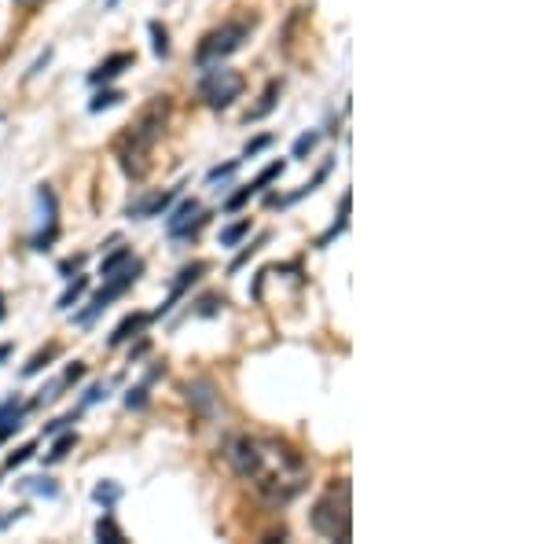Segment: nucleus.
I'll list each match as a JSON object with an SVG mask.
<instances>
[{"label": "nucleus", "mask_w": 551, "mask_h": 544, "mask_svg": "<svg viewBox=\"0 0 551 544\" xmlns=\"http://www.w3.org/2000/svg\"><path fill=\"white\" fill-rule=\"evenodd\" d=\"M56 354H59V346H48L45 354H37V357H33V361H30V364L22 368V375H37V372H41V368H45V364H48V361H52Z\"/></svg>", "instance_id": "25"}, {"label": "nucleus", "mask_w": 551, "mask_h": 544, "mask_svg": "<svg viewBox=\"0 0 551 544\" xmlns=\"http://www.w3.org/2000/svg\"><path fill=\"white\" fill-rule=\"evenodd\" d=\"M224 456L235 468V475H243L268 504H276V508H280V504H291L309 486L305 456L284 438L240 434V438H228Z\"/></svg>", "instance_id": "1"}, {"label": "nucleus", "mask_w": 551, "mask_h": 544, "mask_svg": "<svg viewBox=\"0 0 551 544\" xmlns=\"http://www.w3.org/2000/svg\"><path fill=\"white\" fill-rule=\"evenodd\" d=\"M48 59H52V48H45V56H37V63L30 66V74H26V77H33V74H41V70L48 66Z\"/></svg>", "instance_id": "37"}, {"label": "nucleus", "mask_w": 551, "mask_h": 544, "mask_svg": "<svg viewBox=\"0 0 551 544\" xmlns=\"http://www.w3.org/2000/svg\"><path fill=\"white\" fill-rule=\"evenodd\" d=\"M243 236H250V217L235 221V224H228V228H221V247H235Z\"/></svg>", "instance_id": "21"}, {"label": "nucleus", "mask_w": 551, "mask_h": 544, "mask_svg": "<svg viewBox=\"0 0 551 544\" xmlns=\"http://www.w3.org/2000/svg\"><path fill=\"white\" fill-rule=\"evenodd\" d=\"M235 170H240V159H232V162H224V166H214V170L206 173V180H210V184H217L221 177H232Z\"/></svg>", "instance_id": "32"}, {"label": "nucleus", "mask_w": 551, "mask_h": 544, "mask_svg": "<svg viewBox=\"0 0 551 544\" xmlns=\"http://www.w3.org/2000/svg\"><path fill=\"white\" fill-rule=\"evenodd\" d=\"M82 375H85V364H82V361H74V364H70V368L63 372V379H59V382L66 386V382H77V379H82Z\"/></svg>", "instance_id": "36"}, {"label": "nucleus", "mask_w": 551, "mask_h": 544, "mask_svg": "<svg viewBox=\"0 0 551 544\" xmlns=\"http://www.w3.org/2000/svg\"><path fill=\"white\" fill-rule=\"evenodd\" d=\"M317 144H320V133H317V129H312V133H302V136L294 140V151H291V154H294V159H305V154L317 147Z\"/></svg>", "instance_id": "24"}, {"label": "nucleus", "mask_w": 551, "mask_h": 544, "mask_svg": "<svg viewBox=\"0 0 551 544\" xmlns=\"http://www.w3.org/2000/svg\"><path fill=\"white\" fill-rule=\"evenodd\" d=\"M92 500L100 504V508H103V512H110V508H114V504H118V500H122V486H118V482H100V486L92 489Z\"/></svg>", "instance_id": "17"}, {"label": "nucleus", "mask_w": 551, "mask_h": 544, "mask_svg": "<svg viewBox=\"0 0 551 544\" xmlns=\"http://www.w3.org/2000/svg\"><path fill=\"white\" fill-rule=\"evenodd\" d=\"M188 401L199 408V412H217V405H221V398H217V386L210 382V379H195L191 386H188Z\"/></svg>", "instance_id": "11"}, {"label": "nucleus", "mask_w": 551, "mask_h": 544, "mask_svg": "<svg viewBox=\"0 0 551 544\" xmlns=\"http://www.w3.org/2000/svg\"><path fill=\"white\" fill-rule=\"evenodd\" d=\"M37 203H41V210H45V228L30 240V247H33V250H48V247L56 243V236H59V217H56V214H59V199H56L52 184H41V188H37Z\"/></svg>", "instance_id": "8"}, {"label": "nucleus", "mask_w": 551, "mask_h": 544, "mask_svg": "<svg viewBox=\"0 0 551 544\" xmlns=\"http://www.w3.org/2000/svg\"><path fill=\"white\" fill-rule=\"evenodd\" d=\"M22 4H33V0H22Z\"/></svg>", "instance_id": "41"}, {"label": "nucleus", "mask_w": 551, "mask_h": 544, "mask_svg": "<svg viewBox=\"0 0 551 544\" xmlns=\"http://www.w3.org/2000/svg\"><path fill=\"white\" fill-rule=\"evenodd\" d=\"M345 224H349V217H345V214H338V221H335V224L324 232V236L317 240V247H320V250H324V247H331V240H338V236H342V232H345Z\"/></svg>", "instance_id": "26"}, {"label": "nucleus", "mask_w": 551, "mask_h": 544, "mask_svg": "<svg viewBox=\"0 0 551 544\" xmlns=\"http://www.w3.org/2000/svg\"><path fill=\"white\" fill-rule=\"evenodd\" d=\"M140 272H144V261L140 258H129L122 268H114L110 276H103V287L92 294V302H89V309H82V313H74V320L77 324H92L103 309L114 302V298H122L136 280H140Z\"/></svg>", "instance_id": "5"}, {"label": "nucleus", "mask_w": 551, "mask_h": 544, "mask_svg": "<svg viewBox=\"0 0 551 544\" xmlns=\"http://www.w3.org/2000/svg\"><path fill=\"white\" fill-rule=\"evenodd\" d=\"M203 70H206V74H203V82H199V96H203L206 107L224 110V107H232L235 100L243 96L247 77H243L240 70H228V66H221V63L203 66Z\"/></svg>", "instance_id": "6"}, {"label": "nucleus", "mask_w": 551, "mask_h": 544, "mask_svg": "<svg viewBox=\"0 0 551 544\" xmlns=\"http://www.w3.org/2000/svg\"><path fill=\"white\" fill-rule=\"evenodd\" d=\"M30 489L41 493V496H59V486H56L52 478H45V475H41V478H30Z\"/></svg>", "instance_id": "29"}, {"label": "nucleus", "mask_w": 551, "mask_h": 544, "mask_svg": "<svg viewBox=\"0 0 551 544\" xmlns=\"http://www.w3.org/2000/svg\"><path fill=\"white\" fill-rule=\"evenodd\" d=\"M96 537H100V540H107V544H122V540H126L122 526L114 522V515H110V512H103V519L96 522Z\"/></svg>", "instance_id": "18"}, {"label": "nucleus", "mask_w": 551, "mask_h": 544, "mask_svg": "<svg viewBox=\"0 0 551 544\" xmlns=\"http://www.w3.org/2000/svg\"><path fill=\"white\" fill-rule=\"evenodd\" d=\"M151 320V313H129L122 324H118L114 331H110V338H107V346H122V342H129L133 335H140V328Z\"/></svg>", "instance_id": "13"}, {"label": "nucleus", "mask_w": 551, "mask_h": 544, "mask_svg": "<svg viewBox=\"0 0 551 544\" xmlns=\"http://www.w3.org/2000/svg\"><path fill=\"white\" fill-rule=\"evenodd\" d=\"M4 357H12V342H4V346H0V361H4Z\"/></svg>", "instance_id": "39"}, {"label": "nucleus", "mask_w": 551, "mask_h": 544, "mask_svg": "<svg viewBox=\"0 0 551 544\" xmlns=\"http://www.w3.org/2000/svg\"><path fill=\"white\" fill-rule=\"evenodd\" d=\"M4 313H8V309H4V291H0V320H4Z\"/></svg>", "instance_id": "40"}, {"label": "nucleus", "mask_w": 551, "mask_h": 544, "mask_svg": "<svg viewBox=\"0 0 551 544\" xmlns=\"http://www.w3.org/2000/svg\"><path fill=\"white\" fill-rule=\"evenodd\" d=\"M133 66H136V52H114V56H107V59L89 74V82H92V85H107V82L122 77V74L133 70Z\"/></svg>", "instance_id": "10"}, {"label": "nucleus", "mask_w": 551, "mask_h": 544, "mask_svg": "<svg viewBox=\"0 0 551 544\" xmlns=\"http://www.w3.org/2000/svg\"><path fill=\"white\" fill-rule=\"evenodd\" d=\"M147 30H151V52L159 56V59H170V52H173V48H170V30H166L159 19H151Z\"/></svg>", "instance_id": "15"}, {"label": "nucleus", "mask_w": 551, "mask_h": 544, "mask_svg": "<svg viewBox=\"0 0 551 544\" xmlns=\"http://www.w3.org/2000/svg\"><path fill=\"white\" fill-rule=\"evenodd\" d=\"M33 452H37V442H30V445H22V449H15V452L8 456V463H4V468H8V471H15V468H22V463H26V460H30Z\"/></svg>", "instance_id": "28"}, {"label": "nucleus", "mask_w": 551, "mask_h": 544, "mask_svg": "<svg viewBox=\"0 0 551 544\" xmlns=\"http://www.w3.org/2000/svg\"><path fill=\"white\" fill-rule=\"evenodd\" d=\"M284 170H287V162H284V159H276V162H268V166H265V170H261V173H258V177H254L247 188H250L254 196H258V191H265L272 180H280V177H284Z\"/></svg>", "instance_id": "16"}, {"label": "nucleus", "mask_w": 551, "mask_h": 544, "mask_svg": "<svg viewBox=\"0 0 551 544\" xmlns=\"http://www.w3.org/2000/svg\"><path fill=\"white\" fill-rule=\"evenodd\" d=\"M74 445H77V434H74V431L59 434V438H56V445L45 452V463H59V460H66V452H70Z\"/></svg>", "instance_id": "20"}, {"label": "nucleus", "mask_w": 551, "mask_h": 544, "mask_svg": "<svg viewBox=\"0 0 551 544\" xmlns=\"http://www.w3.org/2000/svg\"><path fill=\"white\" fill-rule=\"evenodd\" d=\"M110 4H118V0H110Z\"/></svg>", "instance_id": "42"}, {"label": "nucleus", "mask_w": 551, "mask_h": 544, "mask_svg": "<svg viewBox=\"0 0 551 544\" xmlns=\"http://www.w3.org/2000/svg\"><path fill=\"white\" fill-rule=\"evenodd\" d=\"M126 408H147V386H136V390H129L126 394Z\"/></svg>", "instance_id": "33"}, {"label": "nucleus", "mask_w": 551, "mask_h": 544, "mask_svg": "<svg viewBox=\"0 0 551 544\" xmlns=\"http://www.w3.org/2000/svg\"><path fill=\"white\" fill-rule=\"evenodd\" d=\"M309 522L320 537L328 540H349L353 533V515H349V482H331L328 493L312 504L309 512Z\"/></svg>", "instance_id": "3"}, {"label": "nucleus", "mask_w": 551, "mask_h": 544, "mask_svg": "<svg viewBox=\"0 0 551 544\" xmlns=\"http://www.w3.org/2000/svg\"><path fill=\"white\" fill-rule=\"evenodd\" d=\"M265 243H268V236H265V232H261V236H258V240H254V243H250V247H247V250H243L240 258L232 261V272H240V268H243V265H247V261H250V258H254V254H258V250H261Z\"/></svg>", "instance_id": "27"}, {"label": "nucleus", "mask_w": 551, "mask_h": 544, "mask_svg": "<svg viewBox=\"0 0 551 544\" xmlns=\"http://www.w3.org/2000/svg\"><path fill=\"white\" fill-rule=\"evenodd\" d=\"M272 140H276L272 133H265V136H254V140L243 147V154H247V159H254V154H261L265 147H272Z\"/></svg>", "instance_id": "30"}, {"label": "nucleus", "mask_w": 551, "mask_h": 544, "mask_svg": "<svg viewBox=\"0 0 551 544\" xmlns=\"http://www.w3.org/2000/svg\"><path fill=\"white\" fill-rule=\"evenodd\" d=\"M129 258H133V250H129V247H118L114 254H107V258H103V265H100V276H110V272H114V268H122Z\"/></svg>", "instance_id": "23"}, {"label": "nucleus", "mask_w": 551, "mask_h": 544, "mask_svg": "<svg viewBox=\"0 0 551 544\" xmlns=\"http://www.w3.org/2000/svg\"><path fill=\"white\" fill-rule=\"evenodd\" d=\"M177 199V188H170V191H159V196H151V199H144V203H129V217H159V214H166L170 210V203Z\"/></svg>", "instance_id": "12"}, {"label": "nucleus", "mask_w": 551, "mask_h": 544, "mask_svg": "<svg viewBox=\"0 0 551 544\" xmlns=\"http://www.w3.org/2000/svg\"><path fill=\"white\" fill-rule=\"evenodd\" d=\"M203 272H206V261H191V265H184L180 272H177V284H173V291H170V298L159 305V309H154V313H151V320H159V317H166L170 313V309L180 302V294L195 284V280H199L203 276Z\"/></svg>", "instance_id": "9"}, {"label": "nucleus", "mask_w": 551, "mask_h": 544, "mask_svg": "<svg viewBox=\"0 0 551 544\" xmlns=\"http://www.w3.org/2000/svg\"><path fill=\"white\" fill-rule=\"evenodd\" d=\"M100 398H107V386H103V382H96L92 390L85 394V405H92V401H100Z\"/></svg>", "instance_id": "38"}, {"label": "nucleus", "mask_w": 551, "mask_h": 544, "mask_svg": "<svg viewBox=\"0 0 551 544\" xmlns=\"http://www.w3.org/2000/svg\"><path fill=\"white\" fill-rule=\"evenodd\" d=\"M206 221H210V214L199 210V199H180L177 210L166 217V232L173 240H195Z\"/></svg>", "instance_id": "7"}, {"label": "nucleus", "mask_w": 551, "mask_h": 544, "mask_svg": "<svg viewBox=\"0 0 551 544\" xmlns=\"http://www.w3.org/2000/svg\"><path fill=\"white\" fill-rule=\"evenodd\" d=\"M221 305H224V298H217V294H206V298L199 302V317H214V313H221Z\"/></svg>", "instance_id": "34"}, {"label": "nucleus", "mask_w": 551, "mask_h": 544, "mask_svg": "<svg viewBox=\"0 0 551 544\" xmlns=\"http://www.w3.org/2000/svg\"><path fill=\"white\" fill-rule=\"evenodd\" d=\"M280 89H284V82H280V77H276V82H268V85H265V92H261V103L247 110V122H261L265 114L276 107V96H280Z\"/></svg>", "instance_id": "14"}, {"label": "nucleus", "mask_w": 551, "mask_h": 544, "mask_svg": "<svg viewBox=\"0 0 551 544\" xmlns=\"http://www.w3.org/2000/svg\"><path fill=\"white\" fill-rule=\"evenodd\" d=\"M82 265H85V254H74V258L59 261V272H63V276L70 280V272H77V268H82Z\"/></svg>", "instance_id": "35"}, {"label": "nucleus", "mask_w": 551, "mask_h": 544, "mask_svg": "<svg viewBox=\"0 0 551 544\" xmlns=\"http://www.w3.org/2000/svg\"><path fill=\"white\" fill-rule=\"evenodd\" d=\"M170 96H154L151 107L140 114V122L129 126V133L114 144V154H118V166L126 170V177L133 180H144L147 170H151V147L162 140L166 133V122H170Z\"/></svg>", "instance_id": "2"}, {"label": "nucleus", "mask_w": 551, "mask_h": 544, "mask_svg": "<svg viewBox=\"0 0 551 544\" xmlns=\"http://www.w3.org/2000/svg\"><path fill=\"white\" fill-rule=\"evenodd\" d=\"M258 26V15H247V19H232V22H224V26H217V30H210L203 41H199V48H195V63L199 66H214V63H221V59H228V56H235L243 48V41L250 37V30Z\"/></svg>", "instance_id": "4"}, {"label": "nucleus", "mask_w": 551, "mask_h": 544, "mask_svg": "<svg viewBox=\"0 0 551 544\" xmlns=\"http://www.w3.org/2000/svg\"><path fill=\"white\" fill-rule=\"evenodd\" d=\"M77 416H82V412H66V416L52 419V423L45 426V434H59V431H66V426H70V423H77Z\"/></svg>", "instance_id": "31"}, {"label": "nucleus", "mask_w": 551, "mask_h": 544, "mask_svg": "<svg viewBox=\"0 0 551 544\" xmlns=\"http://www.w3.org/2000/svg\"><path fill=\"white\" fill-rule=\"evenodd\" d=\"M85 291H89V276H77V280H74V284H70V287H66V291L59 294V302H56V309H70V305H74L77 298H82Z\"/></svg>", "instance_id": "22"}, {"label": "nucleus", "mask_w": 551, "mask_h": 544, "mask_svg": "<svg viewBox=\"0 0 551 544\" xmlns=\"http://www.w3.org/2000/svg\"><path fill=\"white\" fill-rule=\"evenodd\" d=\"M122 100H126V92H122V89H103V92H96V96L89 100V110H92V114H100V110L118 107Z\"/></svg>", "instance_id": "19"}]
</instances>
